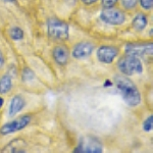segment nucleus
<instances>
[{"instance_id": "nucleus-2", "label": "nucleus", "mask_w": 153, "mask_h": 153, "mask_svg": "<svg viewBox=\"0 0 153 153\" xmlns=\"http://www.w3.org/2000/svg\"><path fill=\"white\" fill-rule=\"evenodd\" d=\"M117 68L120 73L125 76L140 75L143 71V65L139 57L127 54L117 62Z\"/></svg>"}, {"instance_id": "nucleus-10", "label": "nucleus", "mask_w": 153, "mask_h": 153, "mask_svg": "<svg viewBox=\"0 0 153 153\" xmlns=\"http://www.w3.org/2000/svg\"><path fill=\"white\" fill-rule=\"evenodd\" d=\"M52 56L54 60L60 65H65L68 63V57H70V52L68 48L65 45H57L52 51Z\"/></svg>"}, {"instance_id": "nucleus-16", "label": "nucleus", "mask_w": 153, "mask_h": 153, "mask_svg": "<svg viewBox=\"0 0 153 153\" xmlns=\"http://www.w3.org/2000/svg\"><path fill=\"white\" fill-rule=\"evenodd\" d=\"M139 0H122V5L127 10H132L137 6Z\"/></svg>"}, {"instance_id": "nucleus-3", "label": "nucleus", "mask_w": 153, "mask_h": 153, "mask_svg": "<svg viewBox=\"0 0 153 153\" xmlns=\"http://www.w3.org/2000/svg\"><path fill=\"white\" fill-rule=\"evenodd\" d=\"M49 37L56 40H66L68 38V25L57 19H50L47 25Z\"/></svg>"}, {"instance_id": "nucleus-19", "label": "nucleus", "mask_w": 153, "mask_h": 153, "mask_svg": "<svg viewBox=\"0 0 153 153\" xmlns=\"http://www.w3.org/2000/svg\"><path fill=\"white\" fill-rule=\"evenodd\" d=\"M117 0H102V6L104 8H108V7H113Z\"/></svg>"}, {"instance_id": "nucleus-24", "label": "nucleus", "mask_w": 153, "mask_h": 153, "mask_svg": "<svg viewBox=\"0 0 153 153\" xmlns=\"http://www.w3.org/2000/svg\"><path fill=\"white\" fill-rule=\"evenodd\" d=\"M4 2H16V0H4Z\"/></svg>"}, {"instance_id": "nucleus-12", "label": "nucleus", "mask_w": 153, "mask_h": 153, "mask_svg": "<svg viewBox=\"0 0 153 153\" xmlns=\"http://www.w3.org/2000/svg\"><path fill=\"white\" fill-rule=\"evenodd\" d=\"M147 16L143 13H138L132 21V26L136 31H143L147 27Z\"/></svg>"}, {"instance_id": "nucleus-15", "label": "nucleus", "mask_w": 153, "mask_h": 153, "mask_svg": "<svg viewBox=\"0 0 153 153\" xmlns=\"http://www.w3.org/2000/svg\"><path fill=\"white\" fill-rule=\"evenodd\" d=\"M22 78H23L24 82H31L35 79V74L33 73V71L29 68H25L23 71V74H22Z\"/></svg>"}, {"instance_id": "nucleus-7", "label": "nucleus", "mask_w": 153, "mask_h": 153, "mask_svg": "<svg viewBox=\"0 0 153 153\" xmlns=\"http://www.w3.org/2000/svg\"><path fill=\"white\" fill-rule=\"evenodd\" d=\"M126 53L130 55H134L137 57H141L144 55H149L152 54V43H140V42H135V43H130L126 46Z\"/></svg>"}, {"instance_id": "nucleus-4", "label": "nucleus", "mask_w": 153, "mask_h": 153, "mask_svg": "<svg viewBox=\"0 0 153 153\" xmlns=\"http://www.w3.org/2000/svg\"><path fill=\"white\" fill-rule=\"evenodd\" d=\"M100 19L105 24L111 26H120L126 22V14L122 10L113 7L104 8L100 13Z\"/></svg>"}, {"instance_id": "nucleus-14", "label": "nucleus", "mask_w": 153, "mask_h": 153, "mask_svg": "<svg viewBox=\"0 0 153 153\" xmlns=\"http://www.w3.org/2000/svg\"><path fill=\"white\" fill-rule=\"evenodd\" d=\"M9 35H10L11 39L19 41L24 38V31L21 28H19V27H12L10 31H9Z\"/></svg>"}, {"instance_id": "nucleus-18", "label": "nucleus", "mask_w": 153, "mask_h": 153, "mask_svg": "<svg viewBox=\"0 0 153 153\" xmlns=\"http://www.w3.org/2000/svg\"><path fill=\"white\" fill-rule=\"evenodd\" d=\"M140 5L145 10H150L153 6V0H139Z\"/></svg>"}, {"instance_id": "nucleus-6", "label": "nucleus", "mask_w": 153, "mask_h": 153, "mask_svg": "<svg viewBox=\"0 0 153 153\" xmlns=\"http://www.w3.org/2000/svg\"><path fill=\"white\" fill-rule=\"evenodd\" d=\"M76 152L85 153H100L102 152V145L99 140L93 137H85L76 148Z\"/></svg>"}, {"instance_id": "nucleus-5", "label": "nucleus", "mask_w": 153, "mask_h": 153, "mask_svg": "<svg viewBox=\"0 0 153 153\" xmlns=\"http://www.w3.org/2000/svg\"><path fill=\"white\" fill-rule=\"evenodd\" d=\"M30 122H31V117L29 114L22 115L21 117L13 120L10 123H7V124L3 125L0 128V134L1 135H9L12 133L19 132V131L25 129L27 127Z\"/></svg>"}, {"instance_id": "nucleus-13", "label": "nucleus", "mask_w": 153, "mask_h": 153, "mask_svg": "<svg viewBox=\"0 0 153 153\" xmlns=\"http://www.w3.org/2000/svg\"><path fill=\"white\" fill-rule=\"evenodd\" d=\"M12 88V80L9 75H4L0 79V94H7Z\"/></svg>"}, {"instance_id": "nucleus-17", "label": "nucleus", "mask_w": 153, "mask_h": 153, "mask_svg": "<svg viewBox=\"0 0 153 153\" xmlns=\"http://www.w3.org/2000/svg\"><path fill=\"white\" fill-rule=\"evenodd\" d=\"M152 125H153V117L152 115H150L149 117L146 118V120L143 124V129L145 132H150L152 130Z\"/></svg>"}, {"instance_id": "nucleus-21", "label": "nucleus", "mask_w": 153, "mask_h": 153, "mask_svg": "<svg viewBox=\"0 0 153 153\" xmlns=\"http://www.w3.org/2000/svg\"><path fill=\"white\" fill-rule=\"evenodd\" d=\"M3 65H4V56L1 51H0V68H3Z\"/></svg>"}, {"instance_id": "nucleus-9", "label": "nucleus", "mask_w": 153, "mask_h": 153, "mask_svg": "<svg viewBox=\"0 0 153 153\" xmlns=\"http://www.w3.org/2000/svg\"><path fill=\"white\" fill-rule=\"evenodd\" d=\"M94 50V45L90 42H80L74 47L71 55L76 59H83L92 54Z\"/></svg>"}, {"instance_id": "nucleus-8", "label": "nucleus", "mask_w": 153, "mask_h": 153, "mask_svg": "<svg viewBox=\"0 0 153 153\" xmlns=\"http://www.w3.org/2000/svg\"><path fill=\"white\" fill-rule=\"evenodd\" d=\"M118 54V49L114 46L105 45L101 46L97 50V58L100 62L103 63H111Z\"/></svg>"}, {"instance_id": "nucleus-22", "label": "nucleus", "mask_w": 153, "mask_h": 153, "mask_svg": "<svg viewBox=\"0 0 153 153\" xmlns=\"http://www.w3.org/2000/svg\"><path fill=\"white\" fill-rule=\"evenodd\" d=\"M65 1L68 4H75L76 2V0H65Z\"/></svg>"}, {"instance_id": "nucleus-23", "label": "nucleus", "mask_w": 153, "mask_h": 153, "mask_svg": "<svg viewBox=\"0 0 153 153\" xmlns=\"http://www.w3.org/2000/svg\"><path fill=\"white\" fill-rule=\"evenodd\" d=\"M3 104H4V99L2 97H0V108L3 106Z\"/></svg>"}, {"instance_id": "nucleus-20", "label": "nucleus", "mask_w": 153, "mask_h": 153, "mask_svg": "<svg viewBox=\"0 0 153 153\" xmlns=\"http://www.w3.org/2000/svg\"><path fill=\"white\" fill-rule=\"evenodd\" d=\"M85 5H92V4H95L98 0H81Z\"/></svg>"}, {"instance_id": "nucleus-1", "label": "nucleus", "mask_w": 153, "mask_h": 153, "mask_svg": "<svg viewBox=\"0 0 153 153\" xmlns=\"http://www.w3.org/2000/svg\"><path fill=\"white\" fill-rule=\"evenodd\" d=\"M115 83H117L118 90L120 91L123 98L127 104L133 106V107L140 104L141 95H140L138 88L133 83V81H131L128 78H125V76H118L115 80Z\"/></svg>"}, {"instance_id": "nucleus-11", "label": "nucleus", "mask_w": 153, "mask_h": 153, "mask_svg": "<svg viewBox=\"0 0 153 153\" xmlns=\"http://www.w3.org/2000/svg\"><path fill=\"white\" fill-rule=\"evenodd\" d=\"M26 105V101L22 96L16 95L10 101V104H9V110H8V114L9 117H16L18 113L21 111L22 109L25 107Z\"/></svg>"}]
</instances>
